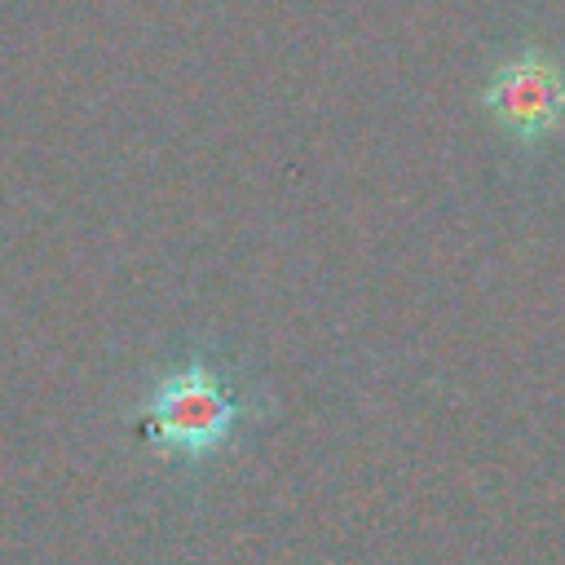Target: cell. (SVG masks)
<instances>
[{"label":"cell","mask_w":565,"mask_h":565,"mask_svg":"<svg viewBox=\"0 0 565 565\" xmlns=\"http://www.w3.org/2000/svg\"><path fill=\"white\" fill-rule=\"evenodd\" d=\"M247 411H252L247 397H238L230 388L221 366L207 362L203 353H190L141 397V406L132 415L141 419L146 437L159 450H168L185 463H203L234 441Z\"/></svg>","instance_id":"cell-1"},{"label":"cell","mask_w":565,"mask_h":565,"mask_svg":"<svg viewBox=\"0 0 565 565\" xmlns=\"http://www.w3.org/2000/svg\"><path fill=\"white\" fill-rule=\"evenodd\" d=\"M481 102L508 141L539 150L565 128V62L539 44H521L494 62Z\"/></svg>","instance_id":"cell-2"}]
</instances>
